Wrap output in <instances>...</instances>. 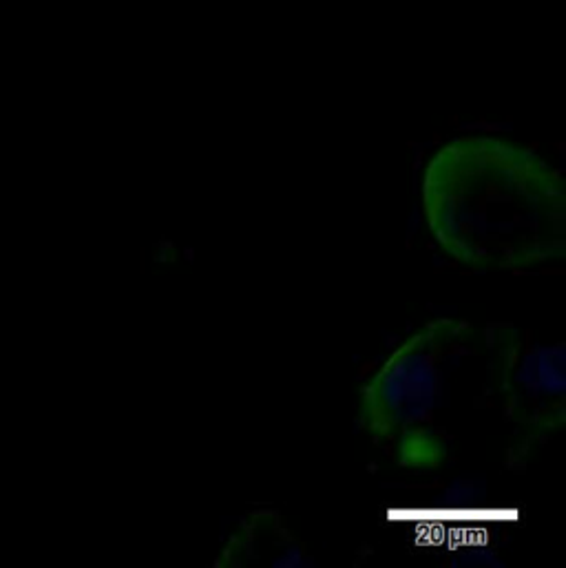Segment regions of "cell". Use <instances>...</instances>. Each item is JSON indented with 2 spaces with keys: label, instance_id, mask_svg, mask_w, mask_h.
<instances>
[{
  "label": "cell",
  "instance_id": "7a4b0ae2",
  "mask_svg": "<svg viewBox=\"0 0 566 568\" xmlns=\"http://www.w3.org/2000/svg\"><path fill=\"white\" fill-rule=\"evenodd\" d=\"M358 420L378 443L412 429L432 434L449 456L456 447L512 429L494 325L436 318L418 327L361 387Z\"/></svg>",
  "mask_w": 566,
  "mask_h": 568
},
{
  "label": "cell",
  "instance_id": "277c9868",
  "mask_svg": "<svg viewBox=\"0 0 566 568\" xmlns=\"http://www.w3.org/2000/svg\"><path fill=\"white\" fill-rule=\"evenodd\" d=\"M310 565L305 545L292 534L282 514L253 511L215 558L218 568L301 567Z\"/></svg>",
  "mask_w": 566,
  "mask_h": 568
},
{
  "label": "cell",
  "instance_id": "3957f363",
  "mask_svg": "<svg viewBox=\"0 0 566 568\" xmlns=\"http://www.w3.org/2000/svg\"><path fill=\"white\" fill-rule=\"evenodd\" d=\"M494 329L505 416L516 438L514 458L520 460L565 427L566 345L543 343L534 332L514 325Z\"/></svg>",
  "mask_w": 566,
  "mask_h": 568
},
{
  "label": "cell",
  "instance_id": "6da1fadb",
  "mask_svg": "<svg viewBox=\"0 0 566 568\" xmlns=\"http://www.w3.org/2000/svg\"><path fill=\"white\" fill-rule=\"evenodd\" d=\"M423 213L454 262L529 271L566 255V186L536 151L501 135L445 142L423 173Z\"/></svg>",
  "mask_w": 566,
  "mask_h": 568
}]
</instances>
